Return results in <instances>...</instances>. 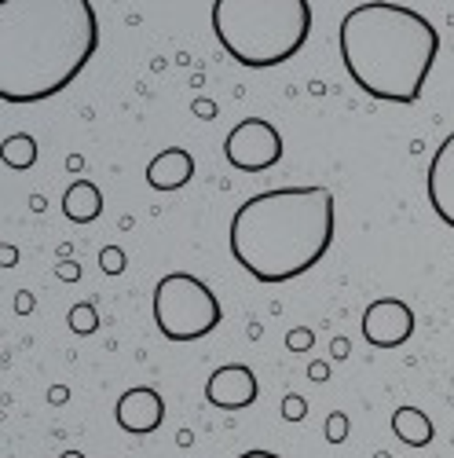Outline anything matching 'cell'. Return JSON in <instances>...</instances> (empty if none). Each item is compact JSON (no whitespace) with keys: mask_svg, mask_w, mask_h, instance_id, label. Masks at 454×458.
I'll return each instance as SVG.
<instances>
[{"mask_svg":"<svg viewBox=\"0 0 454 458\" xmlns=\"http://www.w3.org/2000/svg\"><path fill=\"white\" fill-rule=\"evenodd\" d=\"M99 48L88 0H4L0 4V99L41 103L59 96Z\"/></svg>","mask_w":454,"mask_h":458,"instance_id":"6da1fadb","label":"cell"},{"mask_svg":"<svg viewBox=\"0 0 454 458\" xmlns=\"http://www.w3.org/2000/svg\"><path fill=\"white\" fill-rule=\"evenodd\" d=\"M227 242H231V257L256 283L300 279L326 257L333 242V191H260L235 209Z\"/></svg>","mask_w":454,"mask_h":458,"instance_id":"7a4b0ae2","label":"cell"},{"mask_svg":"<svg viewBox=\"0 0 454 458\" xmlns=\"http://www.w3.org/2000/svg\"><path fill=\"white\" fill-rule=\"evenodd\" d=\"M337 48L349 78L374 99L418 103L440 55L436 26L407 4L370 0L356 4L337 30Z\"/></svg>","mask_w":454,"mask_h":458,"instance_id":"3957f363","label":"cell"},{"mask_svg":"<svg viewBox=\"0 0 454 458\" xmlns=\"http://www.w3.org/2000/svg\"><path fill=\"white\" fill-rule=\"evenodd\" d=\"M308 0H216L213 33L223 52L249 70L282 66L312 33Z\"/></svg>","mask_w":454,"mask_h":458,"instance_id":"277c9868","label":"cell"},{"mask_svg":"<svg viewBox=\"0 0 454 458\" xmlns=\"http://www.w3.org/2000/svg\"><path fill=\"white\" fill-rule=\"evenodd\" d=\"M223 319L216 293L191 272H169L155 286V323L169 341L209 337Z\"/></svg>","mask_w":454,"mask_h":458,"instance_id":"5b68a950","label":"cell"},{"mask_svg":"<svg viewBox=\"0 0 454 458\" xmlns=\"http://www.w3.org/2000/svg\"><path fill=\"white\" fill-rule=\"evenodd\" d=\"M282 136L272 122L264 118H246L239 122L223 140V158L242 173H264L282 162Z\"/></svg>","mask_w":454,"mask_h":458,"instance_id":"8992f818","label":"cell"},{"mask_svg":"<svg viewBox=\"0 0 454 458\" xmlns=\"http://www.w3.org/2000/svg\"><path fill=\"white\" fill-rule=\"evenodd\" d=\"M414 334V312L399 297H377L363 312V337L374 349H399Z\"/></svg>","mask_w":454,"mask_h":458,"instance_id":"52a82bcc","label":"cell"},{"mask_svg":"<svg viewBox=\"0 0 454 458\" xmlns=\"http://www.w3.org/2000/svg\"><path fill=\"white\" fill-rule=\"evenodd\" d=\"M260 396V386H256V374L246 367V363H227V367H216L206 381V400L220 411H242L249 407L253 400Z\"/></svg>","mask_w":454,"mask_h":458,"instance_id":"ba28073f","label":"cell"},{"mask_svg":"<svg viewBox=\"0 0 454 458\" xmlns=\"http://www.w3.org/2000/svg\"><path fill=\"white\" fill-rule=\"evenodd\" d=\"M114 418H118V426L125 433H155L162 422H165V400L147 389V386H136V389H125L118 396V403H114Z\"/></svg>","mask_w":454,"mask_h":458,"instance_id":"9c48e42d","label":"cell"},{"mask_svg":"<svg viewBox=\"0 0 454 458\" xmlns=\"http://www.w3.org/2000/svg\"><path fill=\"white\" fill-rule=\"evenodd\" d=\"M425 191L436 216L447 227H454V132L436 147V155L429 162V176H425Z\"/></svg>","mask_w":454,"mask_h":458,"instance_id":"30bf717a","label":"cell"},{"mask_svg":"<svg viewBox=\"0 0 454 458\" xmlns=\"http://www.w3.org/2000/svg\"><path fill=\"white\" fill-rule=\"evenodd\" d=\"M195 180V158L183 147H165L147 162V183L155 191H180Z\"/></svg>","mask_w":454,"mask_h":458,"instance_id":"8fae6325","label":"cell"},{"mask_svg":"<svg viewBox=\"0 0 454 458\" xmlns=\"http://www.w3.org/2000/svg\"><path fill=\"white\" fill-rule=\"evenodd\" d=\"M99 213H103V195H99L96 183L78 180V183L66 187V195H63V216H66V220H73V224H92V220H99Z\"/></svg>","mask_w":454,"mask_h":458,"instance_id":"7c38bea8","label":"cell"},{"mask_svg":"<svg viewBox=\"0 0 454 458\" xmlns=\"http://www.w3.org/2000/svg\"><path fill=\"white\" fill-rule=\"evenodd\" d=\"M392 429H396V437H399L407 447H429L433 437H436L433 418H429L422 407H396Z\"/></svg>","mask_w":454,"mask_h":458,"instance_id":"4fadbf2b","label":"cell"},{"mask_svg":"<svg viewBox=\"0 0 454 458\" xmlns=\"http://www.w3.org/2000/svg\"><path fill=\"white\" fill-rule=\"evenodd\" d=\"M4 162L12 165V169H29L33 162H37V140L33 136H8L4 140Z\"/></svg>","mask_w":454,"mask_h":458,"instance_id":"5bb4252c","label":"cell"},{"mask_svg":"<svg viewBox=\"0 0 454 458\" xmlns=\"http://www.w3.org/2000/svg\"><path fill=\"white\" fill-rule=\"evenodd\" d=\"M96 327H99V316H96L92 304H73L70 309V330L73 334H96Z\"/></svg>","mask_w":454,"mask_h":458,"instance_id":"9a60e30c","label":"cell"},{"mask_svg":"<svg viewBox=\"0 0 454 458\" xmlns=\"http://www.w3.org/2000/svg\"><path fill=\"white\" fill-rule=\"evenodd\" d=\"M122 268H125V253H122L118 246L103 250V272H106V276H118Z\"/></svg>","mask_w":454,"mask_h":458,"instance_id":"2e32d148","label":"cell"},{"mask_svg":"<svg viewBox=\"0 0 454 458\" xmlns=\"http://www.w3.org/2000/svg\"><path fill=\"white\" fill-rule=\"evenodd\" d=\"M282 414L290 418V422H300V418L308 414V403L300 400V396H286V400H282Z\"/></svg>","mask_w":454,"mask_h":458,"instance_id":"e0dca14e","label":"cell"},{"mask_svg":"<svg viewBox=\"0 0 454 458\" xmlns=\"http://www.w3.org/2000/svg\"><path fill=\"white\" fill-rule=\"evenodd\" d=\"M312 330H305V327H300V330H293L290 337H286V345L293 349V352H305V349H312Z\"/></svg>","mask_w":454,"mask_h":458,"instance_id":"ac0fdd59","label":"cell"},{"mask_svg":"<svg viewBox=\"0 0 454 458\" xmlns=\"http://www.w3.org/2000/svg\"><path fill=\"white\" fill-rule=\"evenodd\" d=\"M345 429H349V418H345V414H330V429H326L330 444H340V440H345Z\"/></svg>","mask_w":454,"mask_h":458,"instance_id":"d6986e66","label":"cell"},{"mask_svg":"<svg viewBox=\"0 0 454 458\" xmlns=\"http://www.w3.org/2000/svg\"><path fill=\"white\" fill-rule=\"evenodd\" d=\"M235 458H282V454H272V451H242Z\"/></svg>","mask_w":454,"mask_h":458,"instance_id":"ffe728a7","label":"cell"},{"mask_svg":"<svg viewBox=\"0 0 454 458\" xmlns=\"http://www.w3.org/2000/svg\"><path fill=\"white\" fill-rule=\"evenodd\" d=\"M308 374H312L315 381H323V377H326L330 370H326V363H312V370H308Z\"/></svg>","mask_w":454,"mask_h":458,"instance_id":"44dd1931","label":"cell"},{"mask_svg":"<svg viewBox=\"0 0 454 458\" xmlns=\"http://www.w3.org/2000/svg\"><path fill=\"white\" fill-rule=\"evenodd\" d=\"M29 304H33V297L22 293V297H19V312H29Z\"/></svg>","mask_w":454,"mask_h":458,"instance_id":"7402d4cb","label":"cell"},{"mask_svg":"<svg viewBox=\"0 0 454 458\" xmlns=\"http://www.w3.org/2000/svg\"><path fill=\"white\" fill-rule=\"evenodd\" d=\"M59 458H85L81 451H66V454H59Z\"/></svg>","mask_w":454,"mask_h":458,"instance_id":"603a6c76","label":"cell"}]
</instances>
